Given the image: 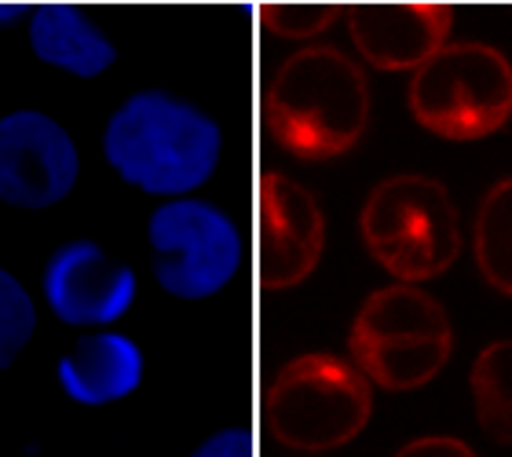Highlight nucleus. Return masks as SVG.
<instances>
[{
	"label": "nucleus",
	"instance_id": "obj_19",
	"mask_svg": "<svg viewBox=\"0 0 512 457\" xmlns=\"http://www.w3.org/2000/svg\"><path fill=\"white\" fill-rule=\"evenodd\" d=\"M22 15H30V0H0V26H11Z\"/></svg>",
	"mask_w": 512,
	"mask_h": 457
},
{
	"label": "nucleus",
	"instance_id": "obj_17",
	"mask_svg": "<svg viewBox=\"0 0 512 457\" xmlns=\"http://www.w3.org/2000/svg\"><path fill=\"white\" fill-rule=\"evenodd\" d=\"M191 457H256V443L249 428H220Z\"/></svg>",
	"mask_w": 512,
	"mask_h": 457
},
{
	"label": "nucleus",
	"instance_id": "obj_7",
	"mask_svg": "<svg viewBox=\"0 0 512 457\" xmlns=\"http://www.w3.org/2000/svg\"><path fill=\"white\" fill-rule=\"evenodd\" d=\"M154 278L176 300H209L242 271V231L205 198H169L147 220Z\"/></svg>",
	"mask_w": 512,
	"mask_h": 457
},
{
	"label": "nucleus",
	"instance_id": "obj_15",
	"mask_svg": "<svg viewBox=\"0 0 512 457\" xmlns=\"http://www.w3.org/2000/svg\"><path fill=\"white\" fill-rule=\"evenodd\" d=\"M476 421L494 443L512 447V337L494 341L476 355L469 370Z\"/></svg>",
	"mask_w": 512,
	"mask_h": 457
},
{
	"label": "nucleus",
	"instance_id": "obj_13",
	"mask_svg": "<svg viewBox=\"0 0 512 457\" xmlns=\"http://www.w3.org/2000/svg\"><path fill=\"white\" fill-rule=\"evenodd\" d=\"M30 48L44 66L85 81L118 63V48L99 22L66 0H44L30 11Z\"/></svg>",
	"mask_w": 512,
	"mask_h": 457
},
{
	"label": "nucleus",
	"instance_id": "obj_6",
	"mask_svg": "<svg viewBox=\"0 0 512 457\" xmlns=\"http://www.w3.org/2000/svg\"><path fill=\"white\" fill-rule=\"evenodd\" d=\"M370 377L341 355H300L286 362L264 395L267 428L297 450H333L352 443L370 421Z\"/></svg>",
	"mask_w": 512,
	"mask_h": 457
},
{
	"label": "nucleus",
	"instance_id": "obj_3",
	"mask_svg": "<svg viewBox=\"0 0 512 457\" xmlns=\"http://www.w3.org/2000/svg\"><path fill=\"white\" fill-rule=\"evenodd\" d=\"M359 231L377 264L399 282L439 278L461 256V220L450 191L432 176H388L370 191Z\"/></svg>",
	"mask_w": 512,
	"mask_h": 457
},
{
	"label": "nucleus",
	"instance_id": "obj_5",
	"mask_svg": "<svg viewBox=\"0 0 512 457\" xmlns=\"http://www.w3.org/2000/svg\"><path fill=\"white\" fill-rule=\"evenodd\" d=\"M410 114L439 139H487L512 117L509 55L483 41H447L410 77Z\"/></svg>",
	"mask_w": 512,
	"mask_h": 457
},
{
	"label": "nucleus",
	"instance_id": "obj_16",
	"mask_svg": "<svg viewBox=\"0 0 512 457\" xmlns=\"http://www.w3.org/2000/svg\"><path fill=\"white\" fill-rule=\"evenodd\" d=\"M37 330V308L15 275L0 267V370H8Z\"/></svg>",
	"mask_w": 512,
	"mask_h": 457
},
{
	"label": "nucleus",
	"instance_id": "obj_2",
	"mask_svg": "<svg viewBox=\"0 0 512 457\" xmlns=\"http://www.w3.org/2000/svg\"><path fill=\"white\" fill-rule=\"evenodd\" d=\"M264 110L278 147L300 161H326L363 139L370 88L344 52L304 48L282 63L267 88Z\"/></svg>",
	"mask_w": 512,
	"mask_h": 457
},
{
	"label": "nucleus",
	"instance_id": "obj_1",
	"mask_svg": "<svg viewBox=\"0 0 512 457\" xmlns=\"http://www.w3.org/2000/svg\"><path fill=\"white\" fill-rule=\"evenodd\" d=\"M224 150V132L213 114L143 88L110 114L103 128V158L128 187L154 198H183L213 180Z\"/></svg>",
	"mask_w": 512,
	"mask_h": 457
},
{
	"label": "nucleus",
	"instance_id": "obj_8",
	"mask_svg": "<svg viewBox=\"0 0 512 457\" xmlns=\"http://www.w3.org/2000/svg\"><path fill=\"white\" fill-rule=\"evenodd\" d=\"M81 154L55 117L15 110L0 117V202L11 209H48L74 191Z\"/></svg>",
	"mask_w": 512,
	"mask_h": 457
},
{
	"label": "nucleus",
	"instance_id": "obj_12",
	"mask_svg": "<svg viewBox=\"0 0 512 457\" xmlns=\"http://www.w3.org/2000/svg\"><path fill=\"white\" fill-rule=\"evenodd\" d=\"M63 392L81 406H107L132 395L143 384V351L132 337L114 330L85 333L66 351L59 366Z\"/></svg>",
	"mask_w": 512,
	"mask_h": 457
},
{
	"label": "nucleus",
	"instance_id": "obj_11",
	"mask_svg": "<svg viewBox=\"0 0 512 457\" xmlns=\"http://www.w3.org/2000/svg\"><path fill=\"white\" fill-rule=\"evenodd\" d=\"M348 30L366 63L377 70H410L428 63L450 41L454 4L447 0H366L352 4Z\"/></svg>",
	"mask_w": 512,
	"mask_h": 457
},
{
	"label": "nucleus",
	"instance_id": "obj_4",
	"mask_svg": "<svg viewBox=\"0 0 512 457\" xmlns=\"http://www.w3.org/2000/svg\"><path fill=\"white\" fill-rule=\"evenodd\" d=\"M352 359L388 392H414L436 381L454 355L447 308L421 286L399 282L366 297L352 322Z\"/></svg>",
	"mask_w": 512,
	"mask_h": 457
},
{
	"label": "nucleus",
	"instance_id": "obj_14",
	"mask_svg": "<svg viewBox=\"0 0 512 457\" xmlns=\"http://www.w3.org/2000/svg\"><path fill=\"white\" fill-rule=\"evenodd\" d=\"M472 256L483 282L502 297H512V176L483 194L472 227Z\"/></svg>",
	"mask_w": 512,
	"mask_h": 457
},
{
	"label": "nucleus",
	"instance_id": "obj_10",
	"mask_svg": "<svg viewBox=\"0 0 512 457\" xmlns=\"http://www.w3.org/2000/svg\"><path fill=\"white\" fill-rule=\"evenodd\" d=\"M326 245V220L319 202L300 183L267 172L256 191V253L260 282L289 289L315 271Z\"/></svg>",
	"mask_w": 512,
	"mask_h": 457
},
{
	"label": "nucleus",
	"instance_id": "obj_9",
	"mask_svg": "<svg viewBox=\"0 0 512 457\" xmlns=\"http://www.w3.org/2000/svg\"><path fill=\"white\" fill-rule=\"evenodd\" d=\"M136 271L88 238L59 245L41 275L44 304L66 326H114L136 304Z\"/></svg>",
	"mask_w": 512,
	"mask_h": 457
},
{
	"label": "nucleus",
	"instance_id": "obj_18",
	"mask_svg": "<svg viewBox=\"0 0 512 457\" xmlns=\"http://www.w3.org/2000/svg\"><path fill=\"white\" fill-rule=\"evenodd\" d=\"M395 457H480V454L454 436H421V439H410Z\"/></svg>",
	"mask_w": 512,
	"mask_h": 457
}]
</instances>
